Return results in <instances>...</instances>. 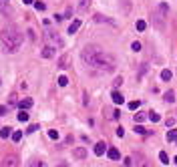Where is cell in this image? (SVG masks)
<instances>
[{"instance_id": "ba28073f", "label": "cell", "mask_w": 177, "mask_h": 167, "mask_svg": "<svg viewBox=\"0 0 177 167\" xmlns=\"http://www.w3.org/2000/svg\"><path fill=\"white\" fill-rule=\"evenodd\" d=\"M111 99H113V103H115V105H123V101H125V97H123L121 93H119V91L115 89V91H113V95H111Z\"/></svg>"}, {"instance_id": "f6af8a7d", "label": "cell", "mask_w": 177, "mask_h": 167, "mask_svg": "<svg viewBox=\"0 0 177 167\" xmlns=\"http://www.w3.org/2000/svg\"><path fill=\"white\" fill-rule=\"evenodd\" d=\"M0 167H4V165H2V163H0Z\"/></svg>"}, {"instance_id": "d6986e66", "label": "cell", "mask_w": 177, "mask_h": 167, "mask_svg": "<svg viewBox=\"0 0 177 167\" xmlns=\"http://www.w3.org/2000/svg\"><path fill=\"white\" fill-rule=\"evenodd\" d=\"M157 10L161 12L163 16H167V14H169V6H167V2H161V4L157 6Z\"/></svg>"}, {"instance_id": "7bdbcfd3", "label": "cell", "mask_w": 177, "mask_h": 167, "mask_svg": "<svg viewBox=\"0 0 177 167\" xmlns=\"http://www.w3.org/2000/svg\"><path fill=\"white\" fill-rule=\"evenodd\" d=\"M24 4H34V0H22Z\"/></svg>"}, {"instance_id": "603a6c76", "label": "cell", "mask_w": 177, "mask_h": 167, "mask_svg": "<svg viewBox=\"0 0 177 167\" xmlns=\"http://www.w3.org/2000/svg\"><path fill=\"white\" fill-rule=\"evenodd\" d=\"M91 2H93V0H81V2H78V10H81V12H83V10H87Z\"/></svg>"}, {"instance_id": "b9f144b4", "label": "cell", "mask_w": 177, "mask_h": 167, "mask_svg": "<svg viewBox=\"0 0 177 167\" xmlns=\"http://www.w3.org/2000/svg\"><path fill=\"white\" fill-rule=\"evenodd\" d=\"M123 135H125V129L119 127V129H117V137H123Z\"/></svg>"}, {"instance_id": "4dcf8cb0", "label": "cell", "mask_w": 177, "mask_h": 167, "mask_svg": "<svg viewBox=\"0 0 177 167\" xmlns=\"http://www.w3.org/2000/svg\"><path fill=\"white\" fill-rule=\"evenodd\" d=\"M20 139H22V131H14V133H12V141H14V143H18Z\"/></svg>"}, {"instance_id": "7a4b0ae2", "label": "cell", "mask_w": 177, "mask_h": 167, "mask_svg": "<svg viewBox=\"0 0 177 167\" xmlns=\"http://www.w3.org/2000/svg\"><path fill=\"white\" fill-rule=\"evenodd\" d=\"M0 40H2V46H4L6 53H16L22 45V32L14 26V24H10V26H6V28H2Z\"/></svg>"}, {"instance_id": "d590c367", "label": "cell", "mask_w": 177, "mask_h": 167, "mask_svg": "<svg viewBox=\"0 0 177 167\" xmlns=\"http://www.w3.org/2000/svg\"><path fill=\"white\" fill-rule=\"evenodd\" d=\"M48 137H50V139H58V131L50 129V131H48Z\"/></svg>"}, {"instance_id": "d6a6232c", "label": "cell", "mask_w": 177, "mask_h": 167, "mask_svg": "<svg viewBox=\"0 0 177 167\" xmlns=\"http://www.w3.org/2000/svg\"><path fill=\"white\" fill-rule=\"evenodd\" d=\"M34 8H36L38 12H42L44 8H46V4H44V2H34Z\"/></svg>"}, {"instance_id": "4fadbf2b", "label": "cell", "mask_w": 177, "mask_h": 167, "mask_svg": "<svg viewBox=\"0 0 177 167\" xmlns=\"http://www.w3.org/2000/svg\"><path fill=\"white\" fill-rule=\"evenodd\" d=\"M81 28V20H73V22L68 24V34H75Z\"/></svg>"}, {"instance_id": "60d3db41", "label": "cell", "mask_w": 177, "mask_h": 167, "mask_svg": "<svg viewBox=\"0 0 177 167\" xmlns=\"http://www.w3.org/2000/svg\"><path fill=\"white\" fill-rule=\"evenodd\" d=\"M65 18H73V8H66V12H65Z\"/></svg>"}, {"instance_id": "8992f818", "label": "cell", "mask_w": 177, "mask_h": 167, "mask_svg": "<svg viewBox=\"0 0 177 167\" xmlns=\"http://www.w3.org/2000/svg\"><path fill=\"white\" fill-rule=\"evenodd\" d=\"M18 107H20L22 111L30 109V107H32V99H30V97H24V99H20V101H18Z\"/></svg>"}, {"instance_id": "30bf717a", "label": "cell", "mask_w": 177, "mask_h": 167, "mask_svg": "<svg viewBox=\"0 0 177 167\" xmlns=\"http://www.w3.org/2000/svg\"><path fill=\"white\" fill-rule=\"evenodd\" d=\"M73 155L77 157V159H85L87 157V149L85 147H77V149H73Z\"/></svg>"}, {"instance_id": "7402d4cb", "label": "cell", "mask_w": 177, "mask_h": 167, "mask_svg": "<svg viewBox=\"0 0 177 167\" xmlns=\"http://www.w3.org/2000/svg\"><path fill=\"white\" fill-rule=\"evenodd\" d=\"M95 20H97V22H109V24H115L113 20H111V18H105L103 14H95Z\"/></svg>"}, {"instance_id": "8fae6325", "label": "cell", "mask_w": 177, "mask_h": 167, "mask_svg": "<svg viewBox=\"0 0 177 167\" xmlns=\"http://www.w3.org/2000/svg\"><path fill=\"white\" fill-rule=\"evenodd\" d=\"M12 133H14V131H12V127H2V129H0V137H2V139L12 137Z\"/></svg>"}, {"instance_id": "836d02e7", "label": "cell", "mask_w": 177, "mask_h": 167, "mask_svg": "<svg viewBox=\"0 0 177 167\" xmlns=\"http://www.w3.org/2000/svg\"><path fill=\"white\" fill-rule=\"evenodd\" d=\"M121 85H123V77H117L115 81H113V87H115V89H119Z\"/></svg>"}, {"instance_id": "cb8c5ba5", "label": "cell", "mask_w": 177, "mask_h": 167, "mask_svg": "<svg viewBox=\"0 0 177 167\" xmlns=\"http://www.w3.org/2000/svg\"><path fill=\"white\" fill-rule=\"evenodd\" d=\"M28 167H46V163H44V161H38V159H32V161L28 163Z\"/></svg>"}, {"instance_id": "1f68e13d", "label": "cell", "mask_w": 177, "mask_h": 167, "mask_svg": "<svg viewBox=\"0 0 177 167\" xmlns=\"http://www.w3.org/2000/svg\"><path fill=\"white\" fill-rule=\"evenodd\" d=\"M139 107H141V103H139V101H131V103H129V109H131V111L139 109Z\"/></svg>"}, {"instance_id": "5b68a950", "label": "cell", "mask_w": 177, "mask_h": 167, "mask_svg": "<svg viewBox=\"0 0 177 167\" xmlns=\"http://www.w3.org/2000/svg\"><path fill=\"white\" fill-rule=\"evenodd\" d=\"M56 55V50H55V46H44L42 50H40V56H42V58H53V56Z\"/></svg>"}, {"instance_id": "4316f807", "label": "cell", "mask_w": 177, "mask_h": 167, "mask_svg": "<svg viewBox=\"0 0 177 167\" xmlns=\"http://www.w3.org/2000/svg\"><path fill=\"white\" fill-rule=\"evenodd\" d=\"M159 161H161L163 165H167V163H169V157H167L165 151H161V153H159Z\"/></svg>"}, {"instance_id": "f1b7e54d", "label": "cell", "mask_w": 177, "mask_h": 167, "mask_svg": "<svg viewBox=\"0 0 177 167\" xmlns=\"http://www.w3.org/2000/svg\"><path fill=\"white\" fill-rule=\"evenodd\" d=\"M18 121L26 123V121H28V113H26V111H22V109H20V113H18Z\"/></svg>"}, {"instance_id": "d4e9b609", "label": "cell", "mask_w": 177, "mask_h": 167, "mask_svg": "<svg viewBox=\"0 0 177 167\" xmlns=\"http://www.w3.org/2000/svg\"><path fill=\"white\" fill-rule=\"evenodd\" d=\"M56 81H58V87H66V85H68V78H66L65 75H60Z\"/></svg>"}, {"instance_id": "e575fe53", "label": "cell", "mask_w": 177, "mask_h": 167, "mask_svg": "<svg viewBox=\"0 0 177 167\" xmlns=\"http://www.w3.org/2000/svg\"><path fill=\"white\" fill-rule=\"evenodd\" d=\"M131 50H135V53H139V50H141V42H137V40H135V42L131 45Z\"/></svg>"}, {"instance_id": "3957f363", "label": "cell", "mask_w": 177, "mask_h": 167, "mask_svg": "<svg viewBox=\"0 0 177 167\" xmlns=\"http://www.w3.org/2000/svg\"><path fill=\"white\" fill-rule=\"evenodd\" d=\"M44 42L48 46H55V48H63V38H60V34L58 32H55V30H44Z\"/></svg>"}, {"instance_id": "5bb4252c", "label": "cell", "mask_w": 177, "mask_h": 167, "mask_svg": "<svg viewBox=\"0 0 177 167\" xmlns=\"http://www.w3.org/2000/svg\"><path fill=\"white\" fill-rule=\"evenodd\" d=\"M68 60H71V56L65 53V55L58 58V67H60V68H66V67H68Z\"/></svg>"}, {"instance_id": "ee69618b", "label": "cell", "mask_w": 177, "mask_h": 167, "mask_svg": "<svg viewBox=\"0 0 177 167\" xmlns=\"http://www.w3.org/2000/svg\"><path fill=\"white\" fill-rule=\"evenodd\" d=\"M173 161H175V165H177V157H175V159H173Z\"/></svg>"}, {"instance_id": "f546056e", "label": "cell", "mask_w": 177, "mask_h": 167, "mask_svg": "<svg viewBox=\"0 0 177 167\" xmlns=\"http://www.w3.org/2000/svg\"><path fill=\"white\" fill-rule=\"evenodd\" d=\"M0 12H8V0H0Z\"/></svg>"}, {"instance_id": "74e56055", "label": "cell", "mask_w": 177, "mask_h": 167, "mask_svg": "<svg viewBox=\"0 0 177 167\" xmlns=\"http://www.w3.org/2000/svg\"><path fill=\"white\" fill-rule=\"evenodd\" d=\"M165 125H167V127H173V125H175V119H173V117L165 119Z\"/></svg>"}, {"instance_id": "ab89813d", "label": "cell", "mask_w": 177, "mask_h": 167, "mask_svg": "<svg viewBox=\"0 0 177 167\" xmlns=\"http://www.w3.org/2000/svg\"><path fill=\"white\" fill-rule=\"evenodd\" d=\"M123 163H125V167H131V165H133L131 157H125V161H123Z\"/></svg>"}, {"instance_id": "7c38bea8", "label": "cell", "mask_w": 177, "mask_h": 167, "mask_svg": "<svg viewBox=\"0 0 177 167\" xmlns=\"http://www.w3.org/2000/svg\"><path fill=\"white\" fill-rule=\"evenodd\" d=\"M105 113H107L109 119H119L121 117V111H117V109H105Z\"/></svg>"}, {"instance_id": "f35d334b", "label": "cell", "mask_w": 177, "mask_h": 167, "mask_svg": "<svg viewBox=\"0 0 177 167\" xmlns=\"http://www.w3.org/2000/svg\"><path fill=\"white\" fill-rule=\"evenodd\" d=\"M8 113V107H4V105H0V117H4Z\"/></svg>"}, {"instance_id": "6da1fadb", "label": "cell", "mask_w": 177, "mask_h": 167, "mask_svg": "<svg viewBox=\"0 0 177 167\" xmlns=\"http://www.w3.org/2000/svg\"><path fill=\"white\" fill-rule=\"evenodd\" d=\"M81 58H83V63L87 67L95 68L99 73H113L115 67H117L115 56L111 55V53H105L103 48H99V46H95V45L85 46L83 53H81Z\"/></svg>"}, {"instance_id": "277c9868", "label": "cell", "mask_w": 177, "mask_h": 167, "mask_svg": "<svg viewBox=\"0 0 177 167\" xmlns=\"http://www.w3.org/2000/svg\"><path fill=\"white\" fill-rule=\"evenodd\" d=\"M2 161H4L2 163L4 167H18V157L16 155H8V157H4Z\"/></svg>"}, {"instance_id": "e0dca14e", "label": "cell", "mask_w": 177, "mask_h": 167, "mask_svg": "<svg viewBox=\"0 0 177 167\" xmlns=\"http://www.w3.org/2000/svg\"><path fill=\"white\" fill-rule=\"evenodd\" d=\"M147 119H149V121H153V123H159V121H161V115H159V113H155V111H149Z\"/></svg>"}, {"instance_id": "83f0119b", "label": "cell", "mask_w": 177, "mask_h": 167, "mask_svg": "<svg viewBox=\"0 0 177 167\" xmlns=\"http://www.w3.org/2000/svg\"><path fill=\"white\" fill-rule=\"evenodd\" d=\"M18 105V97L16 95H10V99H8V107H16Z\"/></svg>"}, {"instance_id": "ac0fdd59", "label": "cell", "mask_w": 177, "mask_h": 167, "mask_svg": "<svg viewBox=\"0 0 177 167\" xmlns=\"http://www.w3.org/2000/svg\"><path fill=\"white\" fill-rule=\"evenodd\" d=\"M135 133H139V135H149V131L145 129L141 123H135Z\"/></svg>"}, {"instance_id": "9c48e42d", "label": "cell", "mask_w": 177, "mask_h": 167, "mask_svg": "<svg viewBox=\"0 0 177 167\" xmlns=\"http://www.w3.org/2000/svg\"><path fill=\"white\" fill-rule=\"evenodd\" d=\"M105 151H107V145H105V141H99V143L95 145V155H105Z\"/></svg>"}, {"instance_id": "44dd1931", "label": "cell", "mask_w": 177, "mask_h": 167, "mask_svg": "<svg viewBox=\"0 0 177 167\" xmlns=\"http://www.w3.org/2000/svg\"><path fill=\"white\" fill-rule=\"evenodd\" d=\"M145 119H147V115H143V113H135V115H133V121L135 123H143Z\"/></svg>"}, {"instance_id": "2e32d148", "label": "cell", "mask_w": 177, "mask_h": 167, "mask_svg": "<svg viewBox=\"0 0 177 167\" xmlns=\"http://www.w3.org/2000/svg\"><path fill=\"white\" fill-rule=\"evenodd\" d=\"M163 101L165 103H175V93L173 91H167L165 95H163Z\"/></svg>"}, {"instance_id": "52a82bcc", "label": "cell", "mask_w": 177, "mask_h": 167, "mask_svg": "<svg viewBox=\"0 0 177 167\" xmlns=\"http://www.w3.org/2000/svg\"><path fill=\"white\" fill-rule=\"evenodd\" d=\"M107 157H109V159H113V161H117V159H121V153H119V149L109 147V149H107Z\"/></svg>"}, {"instance_id": "ffe728a7", "label": "cell", "mask_w": 177, "mask_h": 167, "mask_svg": "<svg viewBox=\"0 0 177 167\" xmlns=\"http://www.w3.org/2000/svg\"><path fill=\"white\" fill-rule=\"evenodd\" d=\"M165 139H167V141H177V129H171V131H167Z\"/></svg>"}, {"instance_id": "484cf974", "label": "cell", "mask_w": 177, "mask_h": 167, "mask_svg": "<svg viewBox=\"0 0 177 167\" xmlns=\"http://www.w3.org/2000/svg\"><path fill=\"white\" fill-rule=\"evenodd\" d=\"M135 26H137V30H139V32H143L145 28H147V22H145V20H137Z\"/></svg>"}, {"instance_id": "8d00e7d4", "label": "cell", "mask_w": 177, "mask_h": 167, "mask_svg": "<svg viewBox=\"0 0 177 167\" xmlns=\"http://www.w3.org/2000/svg\"><path fill=\"white\" fill-rule=\"evenodd\" d=\"M38 129H40L38 125H30V127L26 129V133H34V131H38Z\"/></svg>"}, {"instance_id": "9a60e30c", "label": "cell", "mask_w": 177, "mask_h": 167, "mask_svg": "<svg viewBox=\"0 0 177 167\" xmlns=\"http://www.w3.org/2000/svg\"><path fill=\"white\" fill-rule=\"evenodd\" d=\"M171 77H173V73H171L169 68H163V71H161V81H167V83H169Z\"/></svg>"}]
</instances>
